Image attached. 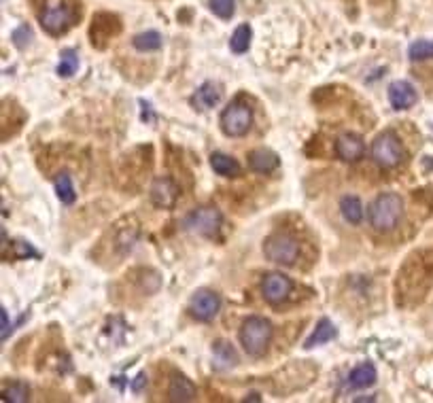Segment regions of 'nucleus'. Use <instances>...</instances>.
I'll use <instances>...</instances> for the list:
<instances>
[{
    "instance_id": "ddd939ff",
    "label": "nucleus",
    "mask_w": 433,
    "mask_h": 403,
    "mask_svg": "<svg viewBox=\"0 0 433 403\" xmlns=\"http://www.w3.org/2000/svg\"><path fill=\"white\" fill-rule=\"evenodd\" d=\"M336 155L342 162H346V164L359 162L366 155L363 138L359 134H352V132H346V134L338 136V140H336Z\"/></svg>"
},
{
    "instance_id": "6ab92c4d",
    "label": "nucleus",
    "mask_w": 433,
    "mask_h": 403,
    "mask_svg": "<svg viewBox=\"0 0 433 403\" xmlns=\"http://www.w3.org/2000/svg\"><path fill=\"white\" fill-rule=\"evenodd\" d=\"M376 382V367L372 363H361L357 365L348 373V386L350 389H368Z\"/></svg>"
},
{
    "instance_id": "5701e85b",
    "label": "nucleus",
    "mask_w": 433,
    "mask_h": 403,
    "mask_svg": "<svg viewBox=\"0 0 433 403\" xmlns=\"http://www.w3.org/2000/svg\"><path fill=\"white\" fill-rule=\"evenodd\" d=\"M164 39L160 32L156 30H147V32H140L132 39V45L136 52H142V54H149V52H158V49L162 47Z\"/></svg>"
},
{
    "instance_id": "423d86ee",
    "label": "nucleus",
    "mask_w": 433,
    "mask_h": 403,
    "mask_svg": "<svg viewBox=\"0 0 433 403\" xmlns=\"http://www.w3.org/2000/svg\"><path fill=\"white\" fill-rule=\"evenodd\" d=\"M253 125V109L242 102V100H234L229 102L223 113H221V130L225 136L232 138H240L244 134H249Z\"/></svg>"
},
{
    "instance_id": "2eb2a0df",
    "label": "nucleus",
    "mask_w": 433,
    "mask_h": 403,
    "mask_svg": "<svg viewBox=\"0 0 433 403\" xmlns=\"http://www.w3.org/2000/svg\"><path fill=\"white\" fill-rule=\"evenodd\" d=\"M223 96V87L219 83H213V81H207L204 85H200L196 89V94L191 96V107L196 111H209V109H215L219 105V100Z\"/></svg>"
},
{
    "instance_id": "412c9836",
    "label": "nucleus",
    "mask_w": 433,
    "mask_h": 403,
    "mask_svg": "<svg viewBox=\"0 0 433 403\" xmlns=\"http://www.w3.org/2000/svg\"><path fill=\"white\" fill-rule=\"evenodd\" d=\"M340 213L342 217L350 223V225H359L363 219V206H361V199L357 195H344L340 199Z\"/></svg>"
},
{
    "instance_id": "473e14b6",
    "label": "nucleus",
    "mask_w": 433,
    "mask_h": 403,
    "mask_svg": "<svg viewBox=\"0 0 433 403\" xmlns=\"http://www.w3.org/2000/svg\"><path fill=\"white\" fill-rule=\"evenodd\" d=\"M145 384H147V375H145V373H138V375H136V380L132 382V391H134V393H140V391L145 389Z\"/></svg>"
},
{
    "instance_id": "a878e982",
    "label": "nucleus",
    "mask_w": 433,
    "mask_h": 403,
    "mask_svg": "<svg viewBox=\"0 0 433 403\" xmlns=\"http://www.w3.org/2000/svg\"><path fill=\"white\" fill-rule=\"evenodd\" d=\"M213 355H215L217 365H221V367H232L238 363V355L229 342H217L213 348Z\"/></svg>"
},
{
    "instance_id": "cd10ccee",
    "label": "nucleus",
    "mask_w": 433,
    "mask_h": 403,
    "mask_svg": "<svg viewBox=\"0 0 433 403\" xmlns=\"http://www.w3.org/2000/svg\"><path fill=\"white\" fill-rule=\"evenodd\" d=\"M408 58L412 62L433 60V41H414L408 49Z\"/></svg>"
},
{
    "instance_id": "bb28decb",
    "label": "nucleus",
    "mask_w": 433,
    "mask_h": 403,
    "mask_svg": "<svg viewBox=\"0 0 433 403\" xmlns=\"http://www.w3.org/2000/svg\"><path fill=\"white\" fill-rule=\"evenodd\" d=\"M79 70V58H76L74 49H64L62 52V60L58 64V74L60 77H72Z\"/></svg>"
},
{
    "instance_id": "9d476101",
    "label": "nucleus",
    "mask_w": 433,
    "mask_h": 403,
    "mask_svg": "<svg viewBox=\"0 0 433 403\" xmlns=\"http://www.w3.org/2000/svg\"><path fill=\"white\" fill-rule=\"evenodd\" d=\"M219 308H221V297L211 289L196 291L189 299V306H187L189 314L202 323H211L219 314Z\"/></svg>"
},
{
    "instance_id": "7ed1b4c3",
    "label": "nucleus",
    "mask_w": 433,
    "mask_h": 403,
    "mask_svg": "<svg viewBox=\"0 0 433 403\" xmlns=\"http://www.w3.org/2000/svg\"><path fill=\"white\" fill-rule=\"evenodd\" d=\"M272 340V325L264 316H249L240 327V344L251 357H264Z\"/></svg>"
},
{
    "instance_id": "39448f33",
    "label": "nucleus",
    "mask_w": 433,
    "mask_h": 403,
    "mask_svg": "<svg viewBox=\"0 0 433 403\" xmlns=\"http://www.w3.org/2000/svg\"><path fill=\"white\" fill-rule=\"evenodd\" d=\"M264 255L278 265H295L302 255V246L289 234H272L264 240Z\"/></svg>"
},
{
    "instance_id": "7c9ffc66",
    "label": "nucleus",
    "mask_w": 433,
    "mask_h": 403,
    "mask_svg": "<svg viewBox=\"0 0 433 403\" xmlns=\"http://www.w3.org/2000/svg\"><path fill=\"white\" fill-rule=\"evenodd\" d=\"M13 259H30V257H41V253H36V250L28 244V242H13Z\"/></svg>"
},
{
    "instance_id": "f8f14e48",
    "label": "nucleus",
    "mask_w": 433,
    "mask_h": 403,
    "mask_svg": "<svg viewBox=\"0 0 433 403\" xmlns=\"http://www.w3.org/2000/svg\"><path fill=\"white\" fill-rule=\"evenodd\" d=\"M178 195H181V189H178V185L170 176H158V179H153L151 189H149V197L153 202V206L172 208L176 204Z\"/></svg>"
},
{
    "instance_id": "20e7f679",
    "label": "nucleus",
    "mask_w": 433,
    "mask_h": 403,
    "mask_svg": "<svg viewBox=\"0 0 433 403\" xmlns=\"http://www.w3.org/2000/svg\"><path fill=\"white\" fill-rule=\"evenodd\" d=\"M140 236V223L136 217L132 215H127L123 219H119L115 225H113V230L109 234V253L113 259H123L132 253V248L136 244Z\"/></svg>"
},
{
    "instance_id": "393cba45",
    "label": "nucleus",
    "mask_w": 433,
    "mask_h": 403,
    "mask_svg": "<svg viewBox=\"0 0 433 403\" xmlns=\"http://www.w3.org/2000/svg\"><path fill=\"white\" fill-rule=\"evenodd\" d=\"M251 39H253L251 26L249 23H242V26H238L234 30L232 41H229V49H232L234 54H246L249 47H251Z\"/></svg>"
},
{
    "instance_id": "c85d7f7f",
    "label": "nucleus",
    "mask_w": 433,
    "mask_h": 403,
    "mask_svg": "<svg viewBox=\"0 0 433 403\" xmlns=\"http://www.w3.org/2000/svg\"><path fill=\"white\" fill-rule=\"evenodd\" d=\"M209 7L219 19H232L234 9H236V0H209Z\"/></svg>"
},
{
    "instance_id": "0eeeda50",
    "label": "nucleus",
    "mask_w": 433,
    "mask_h": 403,
    "mask_svg": "<svg viewBox=\"0 0 433 403\" xmlns=\"http://www.w3.org/2000/svg\"><path fill=\"white\" fill-rule=\"evenodd\" d=\"M403 157L405 151L395 132H382L372 142V160L382 168H397Z\"/></svg>"
},
{
    "instance_id": "9b49d317",
    "label": "nucleus",
    "mask_w": 433,
    "mask_h": 403,
    "mask_svg": "<svg viewBox=\"0 0 433 403\" xmlns=\"http://www.w3.org/2000/svg\"><path fill=\"white\" fill-rule=\"evenodd\" d=\"M293 291V283L287 279L285 274H280V272H270L264 276V281H262V293L264 297L270 301L272 306H278V304H283V301L291 295Z\"/></svg>"
},
{
    "instance_id": "aec40b11",
    "label": "nucleus",
    "mask_w": 433,
    "mask_h": 403,
    "mask_svg": "<svg viewBox=\"0 0 433 403\" xmlns=\"http://www.w3.org/2000/svg\"><path fill=\"white\" fill-rule=\"evenodd\" d=\"M211 166L217 174L227 176V179H234L240 174V164L227 153H213L211 155Z\"/></svg>"
},
{
    "instance_id": "f03ea898",
    "label": "nucleus",
    "mask_w": 433,
    "mask_h": 403,
    "mask_svg": "<svg viewBox=\"0 0 433 403\" xmlns=\"http://www.w3.org/2000/svg\"><path fill=\"white\" fill-rule=\"evenodd\" d=\"M403 215V199L393 191H382L370 204L368 217L376 232H391L397 228Z\"/></svg>"
},
{
    "instance_id": "b1692460",
    "label": "nucleus",
    "mask_w": 433,
    "mask_h": 403,
    "mask_svg": "<svg viewBox=\"0 0 433 403\" xmlns=\"http://www.w3.org/2000/svg\"><path fill=\"white\" fill-rule=\"evenodd\" d=\"M54 187H56V193H58L62 204H66V206L74 204L76 193H74V185H72V179H70L68 172H60L56 176V179H54Z\"/></svg>"
},
{
    "instance_id": "4be33fe9",
    "label": "nucleus",
    "mask_w": 433,
    "mask_h": 403,
    "mask_svg": "<svg viewBox=\"0 0 433 403\" xmlns=\"http://www.w3.org/2000/svg\"><path fill=\"white\" fill-rule=\"evenodd\" d=\"M3 399L5 403H25L30 401V384L28 382H21V380H15V382H9L3 386Z\"/></svg>"
},
{
    "instance_id": "4468645a",
    "label": "nucleus",
    "mask_w": 433,
    "mask_h": 403,
    "mask_svg": "<svg viewBox=\"0 0 433 403\" xmlns=\"http://www.w3.org/2000/svg\"><path fill=\"white\" fill-rule=\"evenodd\" d=\"M416 89L408 81H393L389 85V102L393 111H405L416 105Z\"/></svg>"
},
{
    "instance_id": "72a5a7b5",
    "label": "nucleus",
    "mask_w": 433,
    "mask_h": 403,
    "mask_svg": "<svg viewBox=\"0 0 433 403\" xmlns=\"http://www.w3.org/2000/svg\"><path fill=\"white\" fill-rule=\"evenodd\" d=\"M355 401H374V397H357Z\"/></svg>"
},
{
    "instance_id": "a211bd4d",
    "label": "nucleus",
    "mask_w": 433,
    "mask_h": 403,
    "mask_svg": "<svg viewBox=\"0 0 433 403\" xmlns=\"http://www.w3.org/2000/svg\"><path fill=\"white\" fill-rule=\"evenodd\" d=\"M338 336V329H336V325L331 323L329 318H321L317 323V329L310 334V338L304 342V348H317V346H323L331 340H336Z\"/></svg>"
},
{
    "instance_id": "f257e3e1",
    "label": "nucleus",
    "mask_w": 433,
    "mask_h": 403,
    "mask_svg": "<svg viewBox=\"0 0 433 403\" xmlns=\"http://www.w3.org/2000/svg\"><path fill=\"white\" fill-rule=\"evenodd\" d=\"M34 5L41 28L51 36L68 32L79 17L72 0H34Z\"/></svg>"
},
{
    "instance_id": "f3484780",
    "label": "nucleus",
    "mask_w": 433,
    "mask_h": 403,
    "mask_svg": "<svg viewBox=\"0 0 433 403\" xmlns=\"http://www.w3.org/2000/svg\"><path fill=\"white\" fill-rule=\"evenodd\" d=\"M249 166L257 174H270L278 168V155L270 149H255L249 153Z\"/></svg>"
},
{
    "instance_id": "6e6552de",
    "label": "nucleus",
    "mask_w": 433,
    "mask_h": 403,
    "mask_svg": "<svg viewBox=\"0 0 433 403\" xmlns=\"http://www.w3.org/2000/svg\"><path fill=\"white\" fill-rule=\"evenodd\" d=\"M221 223H223V215L213 208V206H204V208H196L193 213L187 215L185 219V230L204 236V238H215L221 230Z\"/></svg>"
},
{
    "instance_id": "2f4dec72",
    "label": "nucleus",
    "mask_w": 433,
    "mask_h": 403,
    "mask_svg": "<svg viewBox=\"0 0 433 403\" xmlns=\"http://www.w3.org/2000/svg\"><path fill=\"white\" fill-rule=\"evenodd\" d=\"M0 318H3V340H7L11 336V320H9V312L7 308L0 310Z\"/></svg>"
},
{
    "instance_id": "dca6fc26",
    "label": "nucleus",
    "mask_w": 433,
    "mask_h": 403,
    "mask_svg": "<svg viewBox=\"0 0 433 403\" xmlns=\"http://www.w3.org/2000/svg\"><path fill=\"white\" fill-rule=\"evenodd\" d=\"M196 386L191 380H187L185 375L181 373H174L172 380L168 384V401L174 403H185V401H193L196 399Z\"/></svg>"
},
{
    "instance_id": "c756f323",
    "label": "nucleus",
    "mask_w": 433,
    "mask_h": 403,
    "mask_svg": "<svg viewBox=\"0 0 433 403\" xmlns=\"http://www.w3.org/2000/svg\"><path fill=\"white\" fill-rule=\"evenodd\" d=\"M30 41H32V28L28 23H19V26L13 30V45L17 49H25L30 45Z\"/></svg>"
},
{
    "instance_id": "1a4fd4ad",
    "label": "nucleus",
    "mask_w": 433,
    "mask_h": 403,
    "mask_svg": "<svg viewBox=\"0 0 433 403\" xmlns=\"http://www.w3.org/2000/svg\"><path fill=\"white\" fill-rule=\"evenodd\" d=\"M121 32V21L113 13H96L92 28H89V39L96 49H105L117 34Z\"/></svg>"
}]
</instances>
